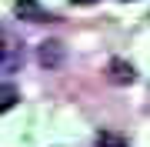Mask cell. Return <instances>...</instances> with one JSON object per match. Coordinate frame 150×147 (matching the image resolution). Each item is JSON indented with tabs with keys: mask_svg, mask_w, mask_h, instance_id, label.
<instances>
[{
	"mask_svg": "<svg viewBox=\"0 0 150 147\" xmlns=\"http://www.w3.org/2000/svg\"><path fill=\"white\" fill-rule=\"evenodd\" d=\"M64 60H67V47L60 44V40H43L37 47V64L47 67V70H60Z\"/></svg>",
	"mask_w": 150,
	"mask_h": 147,
	"instance_id": "cell-1",
	"label": "cell"
},
{
	"mask_svg": "<svg viewBox=\"0 0 150 147\" xmlns=\"http://www.w3.org/2000/svg\"><path fill=\"white\" fill-rule=\"evenodd\" d=\"M107 77H110L113 84H120V87H127V84H134V80H137V70H134V64H130V60L113 57L110 64H107Z\"/></svg>",
	"mask_w": 150,
	"mask_h": 147,
	"instance_id": "cell-2",
	"label": "cell"
},
{
	"mask_svg": "<svg viewBox=\"0 0 150 147\" xmlns=\"http://www.w3.org/2000/svg\"><path fill=\"white\" fill-rule=\"evenodd\" d=\"M13 7H17V13H20V20H30V23L50 20V17L40 10V4H37V0H13Z\"/></svg>",
	"mask_w": 150,
	"mask_h": 147,
	"instance_id": "cell-3",
	"label": "cell"
},
{
	"mask_svg": "<svg viewBox=\"0 0 150 147\" xmlns=\"http://www.w3.org/2000/svg\"><path fill=\"white\" fill-rule=\"evenodd\" d=\"M97 147H130V141L127 137H120L117 131H97Z\"/></svg>",
	"mask_w": 150,
	"mask_h": 147,
	"instance_id": "cell-4",
	"label": "cell"
},
{
	"mask_svg": "<svg viewBox=\"0 0 150 147\" xmlns=\"http://www.w3.org/2000/svg\"><path fill=\"white\" fill-rule=\"evenodd\" d=\"M17 97H20V94H17L13 84H4V90H0V110H10L17 104Z\"/></svg>",
	"mask_w": 150,
	"mask_h": 147,
	"instance_id": "cell-5",
	"label": "cell"
},
{
	"mask_svg": "<svg viewBox=\"0 0 150 147\" xmlns=\"http://www.w3.org/2000/svg\"><path fill=\"white\" fill-rule=\"evenodd\" d=\"M74 4H97V0H74Z\"/></svg>",
	"mask_w": 150,
	"mask_h": 147,
	"instance_id": "cell-6",
	"label": "cell"
}]
</instances>
